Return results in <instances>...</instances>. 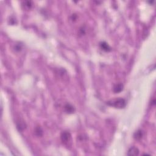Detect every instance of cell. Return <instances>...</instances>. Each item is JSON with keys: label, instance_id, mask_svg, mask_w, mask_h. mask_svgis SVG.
<instances>
[{"label": "cell", "instance_id": "6da1fadb", "mask_svg": "<svg viewBox=\"0 0 156 156\" xmlns=\"http://www.w3.org/2000/svg\"><path fill=\"white\" fill-rule=\"evenodd\" d=\"M107 104L109 106L114 107L118 108V109H123L126 106V102L125 99H123V98H118L117 99L109 101L107 102Z\"/></svg>", "mask_w": 156, "mask_h": 156}, {"label": "cell", "instance_id": "7a4b0ae2", "mask_svg": "<svg viewBox=\"0 0 156 156\" xmlns=\"http://www.w3.org/2000/svg\"><path fill=\"white\" fill-rule=\"evenodd\" d=\"M61 138L62 142L64 143H68L71 140V134L68 132L63 131L61 134Z\"/></svg>", "mask_w": 156, "mask_h": 156}, {"label": "cell", "instance_id": "3957f363", "mask_svg": "<svg viewBox=\"0 0 156 156\" xmlns=\"http://www.w3.org/2000/svg\"><path fill=\"white\" fill-rule=\"evenodd\" d=\"M139 154V150L137 148L134 147H131L130 148H129L127 152V156H138Z\"/></svg>", "mask_w": 156, "mask_h": 156}, {"label": "cell", "instance_id": "277c9868", "mask_svg": "<svg viewBox=\"0 0 156 156\" xmlns=\"http://www.w3.org/2000/svg\"><path fill=\"white\" fill-rule=\"evenodd\" d=\"M65 110L67 114H73V113H74L75 109H74V107L71 106V104H66L65 106Z\"/></svg>", "mask_w": 156, "mask_h": 156}, {"label": "cell", "instance_id": "5b68a950", "mask_svg": "<svg viewBox=\"0 0 156 156\" xmlns=\"http://www.w3.org/2000/svg\"><path fill=\"white\" fill-rule=\"evenodd\" d=\"M123 90V85L122 84H116L114 87V92L115 93H118L121 92Z\"/></svg>", "mask_w": 156, "mask_h": 156}, {"label": "cell", "instance_id": "8992f818", "mask_svg": "<svg viewBox=\"0 0 156 156\" xmlns=\"http://www.w3.org/2000/svg\"><path fill=\"white\" fill-rule=\"evenodd\" d=\"M100 47H101V48L102 49V50L105 51H110V47L109 46V45L105 42H101V43H100Z\"/></svg>", "mask_w": 156, "mask_h": 156}, {"label": "cell", "instance_id": "52a82bcc", "mask_svg": "<svg viewBox=\"0 0 156 156\" xmlns=\"http://www.w3.org/2000/svg\"><path fill=\"white\" fill-rule=\"evenodd\" d=\"M143 136V132L142 130H138L135 132L134 135V138L136 140H140Z\"/></svg>", "mask_w": 156, "mask_h": 156}, {"label": "cell", "instance_id": "ba28073f", "mask_svg": "<svg viewBox=\"0 0 156 156\" xmlns=\"http://www.w3.org/2000/svg\"><path fill=\"white\" fill-rule=\"evenodd\" d=\"M35 134L37 137H41L43 135V130L42 128L39 126L37 127L35 129Z\"/></svg>", "mask_w": 156, "mask_h": 156}, {"label": "cell", "instance_id": "9c48e42d", "mask_svg": "<svg viewBox=\"0 0 156 156\" xmlns=\"http://www.w3.org/2000/svg\"><path fill=\"white\" fill-rule=\"evenodd\" d=\"M25 6L28 8H31L32 6V2L31 1H25Z\"/></svg>", "mask_w": 156, "mask_h": 156}]
</instances>
